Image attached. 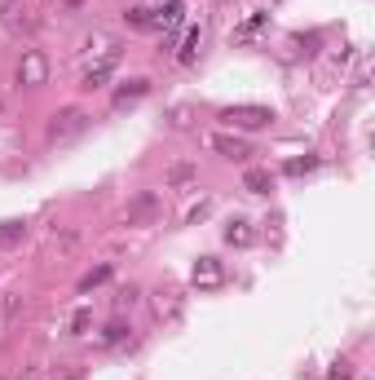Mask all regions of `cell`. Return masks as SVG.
I'll use <instances>...</instances> for the list:
<instances>
[{
    "instance_id": "21",
    "label": "cell",
    "mask_w": 375,
    "mask_h": 380,
    "mask_svg": "<svg viewBox=\"0 0 375 380\" xmlns=\"http://www.w3.org/2000/svg\"><path fill=\"white\" fill-rule=\"evenodd\" d=\"M84 327H89V310H80L76 318H71V331H76V336H80V331H84Z\"/></svg>"
},
{
    "instance_id": "7",
    "label": "cell",
    "mask_w": 375,
    "mask_h": 380,
    "mask_svg": "<svg viewBox=\"0 0 375 380\" xmlns=\"http://www.w3.org/2000/svg\"><path fill=\"white\" fill-rule=\"evenodd\" d=\"M146 93H150V80H141V76H137V80H128V85H119V89H115V102H111V106H115V111H124V106L141 102Z\"/></svg>"
},
{
    "instance_id": "3",
    "label": "cell",
    "mask_w": 375,
    "mask_h": 380,
    "mask_svg": "<svg viewBox=\"0 0 375 380\" xmlns=\"http://www.w3.org/2000/svg\"><path fill=\"white\" fill-rule=\"evenodd\" d=\"M190 279H195V288H199V292H216V288H225V261H216V257H199V261H195V270H190Z\"/></svg>"
},
{
    "instance_id": "2",
    "label": "cell",
    "mask_w": 375,
    "mask_h": 380,
    "mask_svg": "<svg viewBox=\"0 0 375 380\" xmlns=\"http://www.w3.org/2000/svg\"><path fill=\"white\" fill-rule=\"evenodd\" d=\"M84 128H89V115H84L80 106H62V111H53V120H49V141H71V137H80Z\"/></svg>"
},
{
    "instance_id": "16",
    "label": "cell",
    "mask_w": 375,
    "mask_h": 380,
    "mask_svg": "<svg viewBox=\"0 0 375 380\" xmlns=\"http://www.w3.org/2000/svg\"><path fill=\"white\" fill-rule=\"evenodd\" d=\"M111 275H115V270H111V266H98V270H89V275H84V279H80V292H93V288H102V283H106V279H111Z\"/></svg>"
},
{
    "instance_id": "13",
    "label": "cell",
    "mask_w": 375,
    "mask_h": 380,
    "mask_svg": "<svg viewBox=\"0 0 375 380\" xmlns=\"http://www.w3.org/2000/svg\"><path fill=\"white\" fill-rule=\"evenodd\" d=\"M111 71H115V53L106 58V62H98V67H93L89 76H84V85H80V89H89V93H93V89H102L106 80H111Z\"/></svg>"
},
{
    "instance_id": "19",
    "label": "cell",
    "mask_w": 375,
    "mask_h": 380,
    "mask_svg": "<svg viewBox=\"0 0 375 380\" xmlns=\"http://www.w3.org/2000/svg\"><path fill=\"white\" fill-rule=\"evenodd\" d=\"M132 305H137V288L128 283V288H119V292H115V310H132Z\"/></svg>"
},
{
    "instance_id": "12",
    "label": "cell",
    "mask_w": 375,
    "mask_h": 380,
    "mask_svg": "<svg viewBox=\"0 0 375 380\" xmlns=\"http://www.w3.org/2000/svg\"><path fill=\"white\" fill-rule=\"evenodd\" d=\"M124 22H128L132 31H155V9L132 5V9H124Z\"/></svg>"
},
{
    "instance_id": "8",
    "label": "cell",
    "mask_w": 375,
    "mask_h": 380,
    "mask_svg": "<svg viewBox=\"0 0 375 380\" xmlns=\"http://www.w3.org/2000/svg\"><path fill=\"white\" fill-rule=\"evenodd\" d=\"M225 243H229V248H252V243H256V230H252V221L234 217V221L225 225Z\"/></svg>"
},
{
    "instance_id": "14",
    "label": "cell",
    "mask_w": 375,
    "mask_h": 380,
    "mask_svg": "<svg viewBox=\"0 0 375 380\" xmlns=\"http://www.w3.org/2000/svg\"><path fill=\"white\" fill-rule=\"evenodd\" d=\"M195 177H199L195 164H173V173H168V186H173V190H186Z\"/></svg>"
},
{
    "instance_id": "18",
    "label": "cell",
    "mask_w": 375,
    "mask_h": 380,
    "mask_svg": "<svg viewBox=\"0 0 375 380\" xmlns=\"http://www.w3.org/2000/svg\"><path fill=\"white\" fill-rule=\"evenodd\" d=\"M318 169V155H305V159H287V177H305V173H313Z\"/></svg>"
},
{
    "instance_id": "10",
    "label": "cell",
    "mask_w": 375,
    "mask_h": 380,
    "mask_svg": "<svg viewBox=\"0 0 375 380\" xmlns=\"http://www.w3.org/2000/svg\"><path fill=\"white\" fill-rule=\"evenodd\" d=\"M199 49H203V27H190V31H186V44L177 49V62L190 67V62L199 58Z\"/></svg>"
},
{
    "instance_id": "22",
    "label": "cell",
    "mask_w": 375,
    "mask_h": 380,
    "mask_svg": "<svg viewBox=\"0 0 375 380\" xmlns=\"http://www.w3.org/2000/svg\"><path fill=\"white\" fill-rule=\"evenodd\" d=\"M62 5H67V9H80V5H84V0H62Z\"/></svg>"
},
{
    "instance_id": "23",
    "label": "cell",
    "mask_w": 375,
    "mask_h": 380,
    "mask_svg": "<svg viewBox=\"0 0 375 380\" xmlns=\"http://www.w3.org/2000/svg\"><path fill=\"white\" fill-rule=\"evenodd\" d=\"M9 14V0H0V18H5Z\"/></svg>"
},
{
    "instance_id": "1",
    "label": "cell",
    "mask_w": 375,
    "mask_h": 380,
    "mask_svg": "<svg viewBox=\"0 0 375 380\" xmlns=\"http://www.w3.org/2000/svg\"><path fill=\"white\" fill-rule=\"evenodd\" d=\"M221 120H225L229 128L256 133V128H270V124H274V111H270V106H256V102H243V106H225Z\"/></svg>"
},
{
    "instance_id": "11",
    "label": "cell",
    "mask_w": 375,
    "mask_h": 380,
    "mask_svg": "<svg viewBox=\"0 0 375 380\" xmlns=\"http://www.w3.org/2000/svg\"><path fill=\"white\" fill-rule=\"evenodd\" d=\"M265 22H270V14H252V18H243V22H238V27H234V40H238V44L256 40V35L265 31Z\"/></svg>"
},
{
    "instance_id": "6",
    "label": "cell",
    "mask_w": 375,
    "mask_h": 380,
    "mask_svg": "<svg viewBox=\"0 0 375 380\" xmlns=\"http://www.w3.org/2000/svg\"><path fill=\"white\" fill-rule=\"evenodd\" d=\"M208 146L216 150V155H225V159H234V164H243L247 155H252V146L243 137H229V133H212L208 137Z\"/></svg>"
},
{
    "instance_id": "17",
    "label": "cell",
    "mask_w": 375,
    "mask_h": 380,
    "mask_svg": "<svg viewBox=\"0 0 375 380\" xmlns=\"http://www.w3.org/2000/svg\"><path fill=\"white\" fill-rule=\"evenodd\" d=\"M128 323H119V318H115V323H106V331H102V345H124V340H128Z\"/></svg>"
},
{
    "instance_id": "9",
    "label": "cell",
    "mask_w": 375,
    "mask_h": 380,
    "mask_svg": "<svg viewBox=\"0 0 375 380\" xmlns=\"http://www.w3.org/2000/svg\"><path fill=\"white\" fill-rule=\"evenodd\" d=\"M243 190H252V195H270V190H274V173L270 169H247L243 173Z\"/></svg>"
},
{
    "instance_id": "20",
    "label": "cell",
    "mask_w": 375,
    "mask_h": 380,
    "mask_svg": "<svg viewBox=\"0 0 375 380\" xmlns=\"http://www.w3.org/2000/svg\"><path fill=\"white\" fill-rule=\"evenodd\" d=\"M331 380H354V363H335L331 367Z\"/></svg>"
},
{
    "instance_id": "5",
    "label": "cell",
    "mask_w": 375,
    "mask_h": 380,
    "mask_svg": "<svg viewBox=\"0 0 375 380\" xmlns=\"http://www.w3.org/2000/svg\"><path fill=\"white\" fill-rule=\"evenodd\" d=\"M44 80H49V62H44V53H27L22 58V67H18V85H27V89H40Z\"/></svg>"
},
{
    "instance_id": "4",
    "label": "cell",
    "mask_w": 375,
    "mask_h": 380,
    "mask_svg": "<svg viewBox=\"0 0 375 380\" xmlns=\"http://www.w3.org/2000/svg\"><path fill=\"white\" fill-rule=\"evenodd\" d=\"M155 27L164 31V44H173V35L186 27V5H181V0H168V5H159V9H155Z\"/></svg>"
},
{
    "instance_id": "15",
    "label": "cell",
    "mask_w": 375,
    "mask_h": 380,
    "mask_svg": "<svg viewBox=\"0 0 375 380\" xmlns=\"http://www.w3.org/2000/svg\"><path fill=\"white\" fill-rule=\"evenodd\" d=\"M27 239V225L22 221H0V248H14Z\"/></svg>"
}]
</instances>
